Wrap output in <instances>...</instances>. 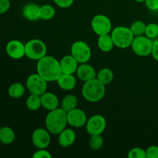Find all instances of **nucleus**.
Wrapping results in <instances>:
<instances>
[{
  "instance_id": "1",
  "label": "nucleus",
  "mask_w": 158,
  "mask_h": 158,
  "mask_svg": "<svg viewBox=\"0 0 158 158\" xmlns=\"http://www.w3.org/2000/svg\"><path fill=\"white\" fill-rule=\"evenodd\" d=\"M37 73L47 82L56 81L62 74L60 61L51 56H45L37 61Z\"/></svg>"
},
{
  "instance_id": "2",
  "label": "nucleus",
  "mask_w": 158,
  "mask_h": 158,
  "mask_svg": "<svg viewBox=\"0 0 158 158\" xmlns=\"http://www.w3.org/2000/svg\"><path fill=\"white\" fill-rule=\"evenodd\" d=\"M45 124L50 134L58 135L67 126V113L61 107L49 111L46 117Z\"/></svg>"
},
{
  "instance_id": "3",
  "label": "nucleus",
  "mask_w": 158,
  "mask_h": 158,
  "mask_svg": "<svg viewBox=\"0 0 158 158\" xmlns=\"http://www.w3.org/2000/svg\"><path fill=\"white\" fill-rule=\"evenodd\" d=\"M106 94L105 85L97 78L85 82L82 87V95L83 98L90 103H97L104 97Z\"/></svg>"
},
{
  "instance_id": "4",
  "label": "nucleus",
  "mask_w": 158,
  "mask_h": 158,
  "mask_svg": "<svg viewBox=\"0 0 158 158\" xmlns=\"http://www.w3.org/2000/svg\"><path fill=\"white\" fill-rule=\"evenodd\" d=\"M110 35L115 46L120 49H127L131 47L135 37L130 28L122 26L113 29Z\"/></svg>"
},
{
  "instance_id": "5",
  "label": "nucleus",
  "mask_w": 158,
  "mask_h": 158,
  "mask_svg": "<svg viewBox=\"0 0 158 158\" xmlns=\"http://www.w3.org/2000/svg\"><path fill=\"white\" fill-rule=\"evenodd\" d=\"M26 56L29 60L38 61L46 55L47 47L44 42L38 39L30 40L25 44Z\"/></svg>"
},
{
  "instance_id": "6",
  "label": "nucleus",
  "mask_w": 158,
  "mask_h": 158,
  "mask_svg": "<svg viewBox=\"0 0 158 158\" xmlns=\"http://www.w3.org/2000/svg\"><path fill=\"white\" fill-rule=\"evenodd\" d=\"M131 47L136 55L142 57L148 56L151 55L153 41L145 35H138L134 37Z\"/></svg>"
},
{
  "instance_id": "7",
  "label": "nucleus",
  "mask_w": 158,
  "mask_h": 158,
  "mask_svg": "<svg viewBox=\"0 0 158 158\" xmlns=\"http://www.w3.org/2000/svg\"><path fill=\"white\" fill-rule=\"evenodd\" d=\"M71 55L79 63H84L90 60L92 51L86 42L78 40L74 42L71 46Z\"/></svg>"
},
{
  "instance_id": "8",
  "label": "nucleus",
  "mask_w": 158,
  "mask_h": 158,
  "mask_svg": "<svg viewBox=\"0 0 158 158\" xmlns=\"http://www.w3.org/2000/svg\"><path fill=\"white\" fill-rule=\"evenodd\" d=\"M48 82L40 74L33 73L28 77L26 80V88L30 94L42 95L47 90Z\"/></svg>"
},
{
  "instance_id": "9",
  "label": "nucleus",
  "mask_w": 158,
  "mask_h": 158,
  "mask_svg": "<svg viewBox=\"0 0 158 158\" xmlns=\"http://www.w3.org/2000/svg\"><path fill=\"white\" fill-rule=\"evenodd\" d=\"M91 27L97 35L110 34L113 29L111 20L103 14H98L92 19Z\"/></svg>"
},
{
  "instance_id": "10",
  "label": "nucleus",
  "mask_w": 158,
  "mask_h": 158,
  "mask_svg": "<svg viewBox=\"0 0 158 158\" xmlns=\"http://www.w3.org/2000/svg\"><path fill=\"white\" fill-rule=\"evenodd\" d=\"M106 127V119L100 114H95L89 117L86 123V130L89 135L102 134Z\"/></svg>"
},
{
  "instance_id": "11",
  "label": "nucleus",
  "mask_w": 158,
  "mask_h": 158,
  "mask_svg": "<svg viewBox=\"0 0 158 158\" xmlns=\"http://www.w3.org/2000/svg\"><path fill=\"white\" fill-rule=\"evenodd\" d=\"M32 142L37 149H46L51 142L50 133L47 129L37 128L32 134Z\"/></svg>"
},
{
  "instance_id": "12",
  "label": "nucleus",
  "mask_w": 158,
  "mask_h": 158,
  "mask_svg": "<svg viewBox=\"0 0 158 158\" xmlns=\"http://www.w3.org/2000/svg\"><path fill=\"white\" fill-rule=\"evenodd\" d=\"M87 122L86 114L83 110L75 108L67 113V123L74 128H80L86 126Z\"/></svg>"
},
{
  "instance_id": "13",
  "label": "nucleus",
  "mask_w": 158,
  "mask_h": 158,
  "mask_svg": "<svg viewBox=\"0 0 158 158\" xmlns=\"http://www.w3.org/2000/svg\"><path fill=\"white\" fill-rule=\"evenodd\" d=\"M6 52L10 58L13 60H20L26 56L25 44L18 40H10L6 44Z\"/></svg>"
},
{
  "instance_id": "14",
  "label": "nucleus",
  "mask_w": 158,
  "mask_h": 158,
  "mask_svg": "<svg viewBox=\"0 0 158 158\" xmlns=\"http://www.w3.org/2000/svg\"><path fill=\"white\" fill-rule=\"evenodd\" d=\"M77 77L83 82H87L93 79L97 78V73L96 72L95 69L93 66L88 64L87 63H80L78 68L77 69Z\"/></svg>"
},
{
  "instance_id": "15",
  "label": "nucleus",
  "mask_w": 158,
  "mask_h": 158,
  "mask_svg": "<svg viewBox=\"0 0 158 158\" xmlns=\"http://www.w3.org/2000/svg\"><path fill=\"white\" fill-rule=\"evenodd\" d=\"M60 64L62 73L74 74L77 72V69L80 63L70 54V55L64 56L60 60Z\"/></svg>"
},
{
  "instance_id": "16",
  "label": "nucleus",
  "mask_w": 158,
  "mask_h": 158,
  "mask_svg": "<svg viewBox=\"0 0 158 158\" xmlns=\"http://www.w3.org/2000/svg\"><path fill=\"white\" fill-rule=\"evenodd\" d=\"M23 16L29 21L40 19V6L35 2H29L25 5L22 10Z\"/></svg>"
},
{
  "instance_id": "17",
  "label": "nucleus",
  "mask_w": 158,
  "mask_h": 158,
  "mask_svg": "<svg viewBox=\"0 0 158 158\" xmlns=\"http://www.w3.org/2000/svg\"><path fill=\"white\" fill-rule=\"evenodd\" d=\"M40 97H41L42 106L46 110L51 111L59 107L60 100L58 97L53 93L46 91L44 94L40 95Z\"/></svg>"
},
{
  "instance_id": "18",
  "label": "nucleus",
  "mask_w": 158,
  "mask_h": 158,
  "mask_svg": "<svg viewBox=\"0 0 158 158\" xmlns=\"http://www.w3.org/2000/svg\"><path fill=\"white\" fill-rule=\"evenodd\" d=\"M77 139L75 131L71 128H65L58 134V143L62 148H69L72 146Z\"/></svg>"
},
{
  "instance_id": "19",
  "label": "nucleus",
  "mask_w": 158,
  "mask_h": 158,
  "mask_svg": "<svg viewBox=\"0 0 158 158\" xmlns=\"http://www.w3.org/2000/svg\"><path fill=\"white\" fill-rule=\"evenodd\" d=\"M57 84L63 90L69 91L77 86V79L73 74L62 73L56 80Z\"/></svg>"
},
{
  "instance_id": "20",
  "label": "nucleus",
  "mask_w": 158,
  "mask_h": 158,
  "mask_svg": "<svg viewBox=\"0 0 158 158\" xmlns=\"http://www.w3.org/2000/svg\"><path fill=\"white\" fill-rule=\"evenodd\" d=\"M97 45H98L99 49L103 52H110L115 46L110 33L99 35L98 40H97Z\"/></svg>"
},
{
  "instance_id": "21",
  "label": "nucleus",
  "mask_w": 158,
  "mask_h": 158,
  "mask_svg": "<svg viewBox=\"0 0 158 158\" xmlns=\"http://www.w3.org/2000/svg\"><path fill=\"white\" fill-rule=\"evenodd\" d=\"M15 134L13 130L7 126L0 128V142L3 144L9 145L13 143Z\"/></svg>"
},
{
  "instance_id": "22",
  "label": "nucleus",
  "mask_w": 158,
  "mask_h": 158,
  "mask_svg": "<svg viewBox=\"0 0 158 158\" xmlns=\"http://www.w3.org/2000/svg\"><path fill=\"white\" fill-rule=\"evenodd\" d=\"M77 103H78V100L75 95L68 94V95L65 96L62 100L61 108L66 113H68L77 108Z\"/></svg>"
},
{
  "instance_id": "23",
  "label": "nucleus",
  "mask_w": 158,
  "mask_h": 158,
  "mask_svg": "<svg viewBox=\"0 0 158 158\" xmlns=\"http://www.w3.org/2000/svg\"><path fill=\"white\" fill-rule=\"evenodd\" d=\"M25 92H26V88L21 83H12L8 89V94L9 97L13 99L21 98L24 96Z\"/></svg>"
},
{
  "instance_id": "24",
  "label": "nucleus",
  "mask_w": 158,
  "mask_h": 158,
  "mask_svg": "<svg viewBox=\"0 0 158 158\" xmlns=\"http://www.w3.org/2000/svg\"><path fill=\"white\" fill-rule=\"evenodd\" d=\"M114 73L109 68H103L97 74V80L101 82L105 86L110 84L114 80Z\"/></svg>"
},
{
  "instance_id": "25",
  "label": "nucleus",
  "mask_w": 158,
  "mask_h": 158,
  "mask_svg": "<svg viewBox=\"0 0 158 158\" xmlns=\"http://www.w3.org/2000/svg\"><path fill=\"white\" fill-rule=\"evenodd\" d=\"M26 106L31 111H36L42 106L40 95L31 94L26 99Z\"/></svg>"
},
{
  "instance_id": "26",
  "label": "nucleus",
  "mask_w": 158,
  "mask_h": 158,
  "mask_svg": "<svg viewBox=\"0 0 158 158\" xmlns=\"http://www.w3.org/2000/svg\"><path fill=\"white\" fill-rule=\"evenodd\" d=\"M56 10L51 5L46 4L40 6V19L50 20L55 16Z\"/></svg>"
},
{
  "instance_id": "27",
  "label": "nucleus",
  "mask_w": 158,
  "mask_h": 158,
  "mask_svg": "<svg viewBox=\"0 0 158 158\" xmlns=\"http://www.w3.org/2000/svg\"><path fill=\"white\" fill-rule=\"evenodd\" d=\"M146 26L147 24L144 22L141 21V20H137L131 24L130 29H131V32H133L134 36H138V35H144Z\"/></svg>"
},
{
  "instance_id": "28",
  "label": "nucleus",
  "mask_w": 158,
  "mask_h": 158,
  "mask_svg": "<svg viewBox=\"0 0 158 158\" xmlns=\"http://www.w3.org/2000/svg\"><path fill=\"white\" fill-rule=\"evenodd\" d=\"M89 145L91 149L94 150V151L101 149L103 146V139L102 137L101 134L90 135Z\"/></svg>"
},
{
  "instance_id": "29",
  "label": "nucleus",
  "mask_w": 158,
  "mask_h": 158,
  "mask_svg": "<svg viewBox=\"0 0 158 158\" xmlns=\"http://www.w3.org/2000/svg\"><path fill=\"white\" fill-rule=\"evenodd\" d=\"M144 35L151 40L158 37V25L157 23H151L147 25Z\"/></svg>"
},
{
  "instance_id": "30",
  "label": "nucleus",
  "mask_w": 158,
  "mask_h": 158,
  "mask_svg": "<svg viewBox=\"0 0 158 158\" xmlns=\"http://www.w3.org/2000/svg\"><path fill=\"white\" fill-rule=\"evenodd\" d=\"M129 158H146V151L140 148H134L128 152Z\"/></svg>"
},
{
  "instance_id": "31",
  "label": "nucleus",
  "mask_w": 158,
  "mask_h": 158,
  "mask_svg": "<svg viewBox=\"0 0 158 158\" xmlns=\"http://www.w3.org/2000/svg\"><path fill=\"white\" fill-rule=\"evenodd\" d=\"M146 158H158V147L150 146L146 150Z\"/></svg>"
},
{
  "instance_id": "32",
  "label": "nucleus",
  "mask_w": 158,
  "mask_h": 158,
  "mask_svg": "<svg viewBox=\"0 0 158 158\" xmlns=\"http://www.w3.org/2000/svg\"><path fill=\"white\" fill-rule=\"evenodd\" d=\"M33 158H51L52 155L46 149H38L35 152H34Z\"/></svg>"
},
{
  "instance_id": "33",
  "label": "nucleus",
  "mask_w": 158,
  "mask_h": 158,
  "mask_svg": "<svg viewBox=\"0 0 158 158\" xmlns=\"http://www.w3.org/2000/svg\"><path fill=\"white\" fill-rule=\"evenodd\" d=\"M53 1L56 6L63 9L70 7L74 2V0H53Z\"/></svg>"
},
{
  "instance_id": "34",
  "label": "nucleus",
  "mask_w": 158,
  "mask_h": 158,
  "mask_svg": "<svg viewBox=\"0 0 158 158\" xmlns=\"http://www.w3.org/2000/svg\"><path fill=\"white\" fill-rule=\"evenodd\" d=\"M11 3L9 0H0V14H4L9 10Z\"/></svg>"
},
{
  "instance_id": "35",
  "label": "nucleus",
  "mask_w": 158,
  "mask_h": 158,
  "mask_svg": "<svg viewBox=\"0 0 158 158\" xmlns=\"http://www.w3.org/2000/svg\"><path fill=\"white\" fill-rule=\"evenodd\" d=\"M145 6L152 11L158 10V0H145Z\"/></svg>"
},
{
  "instance_id": "36",
  "label": "nucleus",
  "mask_w": 158,
  "mask_h": 158,
  "mask_svg": "<svg viewBox=\"0 0 158 158\" xmlns=\"http://www.w3.org/2000/svg\"><path fill=\"white\" fill-rule=\"evenodd\" d=\"M153 58L158 62V40L153 42L152 52H151Z\"/></svg>"
},
{
  "instance_id": "37",
  "label": "nucleus",
  "mask_w": 158,
  "mask_h": 158,
  "mask_svg": "<svg viewBox=\"0 0 158 158\" xmlns=\"http://www.w3.org/2000/svg\"><path fill=\"white\" fill-rule=\"evenodd\" d=\"M136 2H144L145 0H135Z\"/></svg>"
},
{
  "instance_id": "38",
  "label": "nucleus",
  "mask_w": 158,
  "mask_h": 158,
  "mask_svg": "<svg viewBox=\"0 0 158 158\" xmlns=\"http://www.w3.org/2000/svg\"><path fill=\"white\" fill-rule=\"evenodd\" d=\"M0 143H1V142H0Z\"/></svg>"
}]
</instances>
